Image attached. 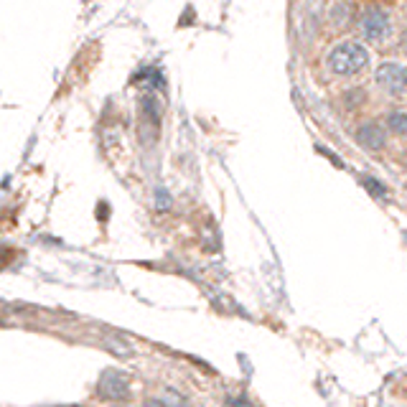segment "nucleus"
<instances>
[{
  "label": "nucleus",
  "mask_w": 407,
  "mask_h": 407,
  "mask_svg": "<svg viewBox=\"0 0 407 407\" xmlns=\"http://www.w3.org/2000/svg\"><path fill=\"white\" fill-rule=\"evenodd\" d=\"M374 81L380 84L382 92L387 94H402L407 92V64L399 62H384L377 66Z\"/></svg>",
  "instance_id": "obj_3"
},
{
  "label": "nucleus",
  "mask_w": 407,
  "mask_h": 407,
  "mask_svg": "<svg viewBox=\"0 0 407 407\" xmlns=\"http://www.w3.org/2000/svg\"><path fill=\"white\" fill-rule=\"evenodd\" d=\"M130 384H127L125 374H120V371H109L100 380V395L102 397H109V399H122L127 397V392H130Z\"/></svg>",
  "instance_id": "obj_5"
},
{
  "label": "nucleus",
  "mask_w": 407,
  "mask_h": 407,
  "mask_svg": "<svg viewBox=\"0 0 407 407\" xmlns=\"http://www.w3.org/2000/svg\"><path fill=\"white\" fill-rule=\"evenodd\" d=\"M387 130H392L395 135H402V137H407V107H397V109H392L387 115Z\"/></svg>",
  "instance_id": "obj_6"
},
{
  "label": "nucleus",
  "mask_w": 407,
  "mask_h": 407,
  "mask_svg": "<svg viewBox=\"0 0 407 407\" xmlns=\"http://www.w3.org/2000/svg\"><path fill=\"white\" fill-rule=\"evenodd\" d=\"M145 407H186V405H181L179 397L176 399L173 397H153V399H148V402H145Z\"/></svg>",
  "instance_id": "obj_7"
},
{
  "label": "nucleus",
  "mask_w": 407,
  "mask_h": 407,
  "mask_svg": "<svg viewBox=\"0 0 407 407\" xmlns=\"http://www.w3.org/2000/svg\"><path fill=\"white\" fill-rule=\"evenodd\" d=\"M356 23H359V31H362V36L367 41H377L380 44V41H384L392 34L389 13L382 5H367V8H362Z\"/></svg>",
  "instance_id": "obj_2"
},
{
  "label": "nucleus",
  "mask_w": 407,
  "mask_h": 407,
  "mask_svg": "<svg viewBox=\"0 0 407 407\" xmlns=\"http://www.w3.org/2000/svg\"><path fill=\"white\" fill-rule=\"evenodd\" d=\"M362 183H364V189L371 191L374 196H387V186H382V183L377 181V179H364Z\"/></svg>",
  "instance_id": "obj_8"
},
{
  "label": "nucleus",
  "mask_w": 407,
  "mask_h": 407,
  "mask_svg": "<svg viewBox=\"0 0 407 407\" xmlns=\"http://www.w3.org/2000/svg\"><path fill=\"white\" fill-rule=\"evenodd\" d=\"M158 201H161V204H158V209H168V204H171L168 194H166L163 189H158Z\"/></svg>",
  "instance_id": "obj_9"
},
{
  "label": "nucleus",
  "mask_w": 407,
  "mask_h": 407,
  "mask_svg": "<svg viewBox=\"0 0 407 407\" xmlns=\"http://www.w3.org/2000/svg\"><path fill=\"white\" fill-rule=\"evenodd\" d=\"M356 143L367 150H382L387 143V127L382 125L380 120H364L362 125L356 127Z\"/></svg>",
  "instance_id": "obj_4"
},
{
  "label": "nucleus",
  "mask_w": 407,
  "mask_h": 407,
  "mask_svg": "<svg viewBox=\"0 0 407 407\" xmlns=\"http://www.w3.org/2000/svg\"><path fill=\"white\" fill-rule=\"evenodd\" d=\"M371 62L369 49L359 41H341L336 44L328 56H326V66L336 74V77H356L364 72Z\"/></svg>",
  "instance_id": "obj_1"
}]
</instances>
